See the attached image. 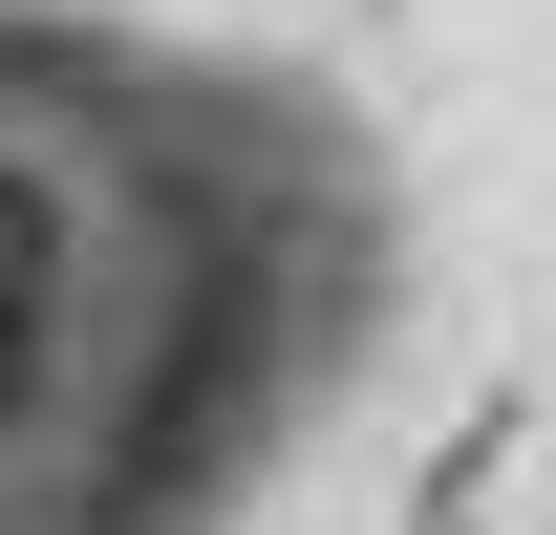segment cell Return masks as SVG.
<instances>
[{"label": "cell", "mask_w": 556, "mask_h": 535, "mask_svg": "<svg viewBox=\"0 0 556 535\" xmlns=\"http://www.w3.org/2000/svg\"><path fill=\"white\" fill-rule=\"evenodd\" d=\"M43 300H65V194L0 172V428L43 407Z\"/></svg>", "instance_id": "cell-1"}]
</instances>
